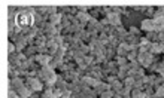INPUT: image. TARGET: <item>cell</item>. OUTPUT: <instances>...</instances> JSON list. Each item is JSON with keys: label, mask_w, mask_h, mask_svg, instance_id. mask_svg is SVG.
I'll return each mask as SVG.
<instances>
[{"label": "cell", "mask_w": 164, "mask_h": 98, "mask_svg": "<svg viewBox=\"0 0 164 98\" xmlns=\"http://www.w3.org/2000/svg\"><path fill=\"white\" fill-rule=\"evenodd\" d=\"M140 30L145 31V33H149V31H154L155 30V22L152 21V18H146L140 22Z\"/></svg>", "instance_id": "cell-3"}, {"label": "cell", "mask_w": 164, "mask_h": 98, "mask_svg": "<svg viewBox=\"0 0 164 98\" xmlns=\"http://www.w3.org/2000/svg\"><path fill=\"white\" fill-rule=\"evenodd\" d=\"M78 11H79V12H88V8H87V6H79Z\"/></svg>", "instance_id": "cell-27"}, {"label": "cell", "mask_w": 164, "mask_h": 98, "mask_svg": "<svg viewBox=\"0 0 164 98\" xmlns=\"http://www.w3.org/2000/svg\"><path fill=\"white\" fill-rule=\"evenodd\" d=\"M124 98H131V95H124Z\"/></svg>", "instance_id": "cell-29"}, {"label": "cell", "mask_w": 164, "mask_h": 98, "mask_svg": "<svg viewBox=\"0 0 164 98\" xmlns=\"http://www.w3.org/2000/svg\"><path fill=\"white\" fill-rule=\"evenodd\" d=\"M105 54H106V46H103L102 43H99V45L91 51V55L94 57V58H96V57H102V55H105Z\"/></svg>", "instance_id": "cell-9"}, {"label": "cell", "mask_w": 164, "mask_h": 98, "mask_svg": "<svg viewBox=\"0 0 164 98\" xmlns=\"http://www.w3.org/2000/svg\"><path fill=\"white\" fill-rule=\"evenodd\" d=\"M105 57H106L107 61H112V60L116 57V48H113V46H107V48H106V54H105Z\"/></svg>", "instance_id": "cell-10"}, {"label": "cell", "mask_w": 164, "mask_h": 98, "mask_svg": "<svg viewBox=\"0 0 164 98\" xmlns=\"http://www.w3.org/2000/svg\"><path fill=\"white\" fill-rule=\"evenodd\" d=\"M149 52H151L152 55H155V57H157V55H160V54H163L158 42H154V43H152V46H151V51H149Z\"/></svg>", "instance_id": "cell-15"}, {"label": "cell", "mask_w": 164, "mask_h": 98, "mask_svg": "<svg viewBox=\"0 0 164 98\" xmlns=\"http://www.w3.org/2000/svg\"><path fill=\"white\" fill-rule=\"evenodd\" d=\"M155 12H157V9H154V8H148L146 9V15H149V16H154Z\"/></svg>", "instance_id": "cell-25"}, {"label": "cell", "mask_w": 164, "mask_h": 98, "mask_svg": "<svg viewBox=\"0 0 164 98\" xmlns=\"http://www.w3.org/2000/svg\"><path fill=\"white\" fill-rule=\"evenodd\" d=\"M46 42H48L46 36H45V34H39V36L34 39V46H37V48H43V46H46Z\"/></svg>", "instance_id": "cell-11"}, {"label": "cell", "mask_w": 164, "mask_h": 98, "mask_svg": "<svg viewBox=\"0 0 164 98\" xmlns=\"http://www.w3.org/2000/svg\"><path fill=\"white\" fill-rule=\"evenodd\" d=\"M24 83L27 88H30L34 94H40L45 89V83L39 77H24Z\"/></svg>", "instance_id": "cell-2"}, {"label": "cell", "mask_w": 164, "mask_h": 98, "mask_svg": "<svg viewBox=\"0 0 164 98\" xmlns=\"http://www.w3.org/2000/svg\"><path fill=\"white\" fill-rule=\"evenodd\" d=\"M8 49H9V55H12V54H16V46H15V43L14 42H9V46H8Z\"/></svg>", "instance_id": "cell-22"}, {"label": "cell", "mask_w": 164, "mask_h": 98, "mask_svg": "<svg viewBox=\"0 0 164 98\" xmlns=\"http://www.w3.org/2000/svg\"><path fill=\"white\" fill-rule=\"evenodd\" d=\"M163 60H164V58H163Z\"/></svg>", "instance_id": "cell-31"}, {"label": "cell", "mask_w": 164, "mask_h": 98, "mask_svg": "<svg viewBox=\"0 0 164 98\" xmlns=\"http://www.w3.org/2000/svg\"><path fill=\"white\" fill-rule=\"evenodd\" d=\"M128 34H131V36H139V34H140V30H139L136 26H130V28H128Z\"/></svg>", "instance_id": "cell-17"}, {"label": "cell", "mask_w": 164, "mask_h": 98, "mask_svg": "<svg viewBox=\"0 0 164 98\" xmlns=\"http://www.w3.org/2000/svg\"><path fill=\"white\" fill-rule=\"evenodd\" d=\"M24 85H26L24 83V77H12V79H9V89L16 91L18 88L24 86Z\"/></svg>", "instance_id": "cell-6"}, {"label": "cell", "mask_w": 164, "mask_h": 98, "mask_svg": "<svg viewBox=\"0 0 164 98\" xmlns=\"http://www.w3.org/2000/svg\"><path fill=\"white\" fill-rule=\"evenodd\" d=\"M154 98H164V88L163 86H158L155 89V97Z\"/></svg>", "instance_id": "cell-18"}, {"label": "cell", "mask_w": 164, "mask_h": 98, "mask_svg": "<svg viewBox=\"0 0 164 98\" xmlns=\"http://www.w3.org/2000/svg\"><path fill=\"white\" fill-rule=\"evenodd\" d=\"M34 8H19L15 12L14 16V22L15 26L21 27L22 30L24 28H32L36 26V19H34Z\"/></svg>", "instance_id": "cell-1"}, {"label": "cell", "mask_w": 164, "mask_h": 98, "mask_svg": "<svg viewBox=\"0 0 164 98\" xmlns=\"http://www.w3.org/2000/svg\"><path fill=\"white\" fill-rule=\"evenodd\" d=\"M130 52V45L127 42H121L120 46L116 48V55L118 57H127Z\"/></svg>", "instance_id": "cell-5"}, {"label": "cell", "mask_w": 164, "mask_h": 98, "mask_svg": "<svg viewBox=\"0 0 164 98\" xmlns=\"http://www.w3.org/2000/svg\"><path fill=\"white\" fill-rule=\"evenodd\" d=\"M130 95H131V98H146L143 89H136V88H133V91H131Z\"/></svg>", "instance_id": "cell-13"}, {"label": "cell", "mask_w": 164, "mask_h": 98, "mask_svg": "<svg viewBox=\"0 0 164 98\" xmlns=\"http://www.w3.org/2000/svg\"><path fill=\"white\" fill-rule=\"evenodd\" d=\"M142 80H143L145 85H148V83H149V75H145V76L142 77Z\"/></svg>", "instance_id": "cell-26"}, {"label": "cell", "mask_w": 164, "mask_h": 98, "mask_svg": "<svg viewBox=\"0 0 164 98\" xmlns=\"http://www.w3.org/2000/svg\"><path fill=\"white\" fill-rule=\"evenodd\" d=\"M113 98H124L121 94H118V92H115V95H113Z\"/></svg>", "instance_id": "cell-28"}, {"label": "cell", "mask_w": 164, "mask_h": 98, "mask_svg": "<svg viewBox=\"0 0 164 98\" xmlns=\"http://www.w3.org/2000/svg\"><path fill=\"white\" fill-rule=\"evenodd\" d=\"M137 67H140V64L137 62V60H136V61H130V62H128V70H130V68H137Z\"/></svg>", "instance_id": "cell-23"}, {"label": "cell", "mask_w": 164, "mask_h": 98, "mask_svg": "<svg viewBox=\"0 0 164 98\" xmlns=\"http://www.w3.org/2000/svg\"><path fill=\"white\" fill-rule=\"evenodd\" d=\"M110 86H112V91H113V92H121L122 88H124V82H121V80H115Z\"/></svg>", "instance_id": "cell-14"}, {"label": "cell", "mask_w": 164, "mask_h": 98, "mask_svg": "<svg viewBox=\"0 0 164 98\" xmlns=\"http://www.w3.org/2000/svg\"><path fill=\"white\" fill-rule=\"evenodd\" d=\"M133 88H136V89H145V83H143L142 77H140V79H136V80H134V85H133Z\"/></svg>", "instance_id": "cell-16"}, {"label": "cell", "mask_w": 164, "mask_h": 98, "mask_svg": "<svg viewBox=\"0 0 164 98\" xmlns=\"http://www.w3.org/2000/svg\"><path fill=\"white\" fill-rule=\"evenodd\" d=\"M134 80H136L134 77H130V76H127V77L124 79V85H125V86H131V88H133V85H134Z\"/></svg>", "instance_id": "cell-21"}, {"label": "cell", "mask_w": 164, "mask_h": 98, "mask_svg": "<svg viewBox=\"0 0 164 98\" xmlns=\"http://www.w3.org/2000/svg\"><path fill=\"white\" fill-rule=\"evenodd\" d=\"M113 95H115V92L110 89V91H106V92H102L100 95H99V98H113Z\"/></svg>", "instance_id": "cell-19"}, {"label": "cell", "mask_w": 164, "mask_h": 98, "mask_svg": "<svg viewBox=\"0 0 164 98\" xmlns=\"http://www.w3.org/2000/svg\"><path fill=\"white\" fill-rule=\"evenodd\" d=\"M39 98H43V97H42V95H40V97H39Z\"/></svg>", "instance_id": "cell-30"}, {"label": "cell", "mask_w": 164, "mask_h": 98, "mask_svg": "<svg viewBox=\"0 0 164 98\" xmlns=\"http://www.w3.org/2000/svg\"><path fill=\"white\" fill-rule=\"evenodd\" d=\"M92 89L96 91V94H97V95H100L102 92L110 91V89H112V86H110L107 82H105V80H100V82L97 83V86H96V88H92Z\"/></svg>", "instance_id": "cell-7"}, {"label": "cell", "mask_w": 164, "mask_h": 98, "mask_svg": "<svg viewBox=\"0 0 164 98\" xmlns=\"http://www.w3.org/2000/svg\"><path fill=\"white\" fill-rule=\"evenodd\" d=\"M146 37L151 40V42H158L157 40V37H158V34L155 33V31H149V33H146Z\"/></svg>", "instance_id": "cell-20"}, {"label": "cell", "mask_w": 164, "mask_h": 98, "mask_svg": "<svg viewBox=\"0 0 164 98\" xmlns=\"http://www.w3.org/2000/svg\"><path fill=\"white\" fill-rule=\"evenodd\" d=\"M9 98H21V97L18 95V92H16V91H14V89H9Z\"/></svg>", "instance_id": "cell-24"}, {"label": "cell", "mask_w": 164, "mask_h": 98, "mask_svg": "<svg viewBox=\"0 0 164 98\" xmlns=\"http://www.w3.org/2000/svg\"><path fill=\"white\" fill-rule=\"evenodd\" d=\"M16 92H18V95H19L21 98H30V97L34 94V92H33L30 88H27L26 85H24V86H21V88H18Z\"/></svg>", "instance_id": "cell-8"}, {"label": "cell", "mask_w": 164, "mask_h": 98, "mask_svg": "<svg viewBox=\"0 0 164 98\" xmlns=\"http://www.w3.org/2000/svg\"><path fill=\"white\" fill-rule=\"evenodd\" d=\"M113 61H115V64H116V67H125L130 61L127 60V57H118V55H116L115 58H113Z\"/></svg>", "instance_id": "cell-12"}, {"label": "cell", "mask_w": 164, "mask_h": 98, "mask_svg": "<svg viewBox=\"0 0 164 98\" xmlns=\"http://www.w3.org/2000/svg\"><path fill=\"white\" fill-rule=\"evenodd\" d=\"M106 18L109 19L110 26H113V27H121V26H122V24H121V15H118V13L109 12V13L106 15Z\"/></svg>", "instance_id": "cell-4"}]
</instances>
